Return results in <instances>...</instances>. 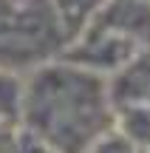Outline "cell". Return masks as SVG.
<instances>
[{
	"instance_id": "cell-3",
	"label": "cell",
	"mask_w": 150,
	"mask_h": 153,
	"mask_svg": "<svg viewBox=\"0 0 150 153\" xmlns=\"http://www.w3.org/2000/svg\"><path fill=\"white\" fill-rule=\"evenodd\" d=\"M9 153H57V150L48 148L45 142H40L37 136H31V133H26L20 128V133H17V139H14V145H11Z\"/></svg>"
},
{
	"instance_id": "cell-2",
	"label": "cell",
	"mask_w": 150,
	"mask_h": 153,
	"mask_svg": "<svg viewBox=\"0 0 150 153\" xmlns=\"http://www.w3.org/2000/svg\"><path fill=\"white\" fill-rule=\"evenodd\" d=\"M85 153H139V148H136L128 136H122V133L116 131V125H113L105 136H99Z\"/></svg>"
},
{
	"instance_id": "cell-1",
	"label": "cell",
	"mask_w": 150,
	"mask_h": 153,
	"mask_svg": "<svg viewBox=\"0 0 150 153\" xmlns=\"http://www.w3.org/2000/svg\"><path fill=\"white\" fill-rule=\"evenodd\" d=\"M116 125L111 94L82 71H43L23 91L20 128L57 153H85Z\"/></svg>"
}]
</instances>
